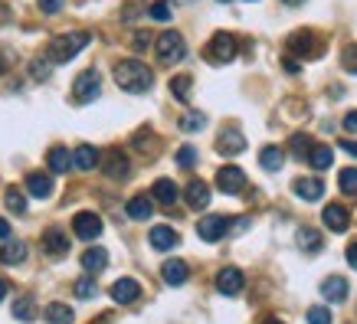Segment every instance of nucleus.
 Returning a JSON list of instances; mask_svg holds the SVG:
<instances>
[{"label": "nucleus", "instance_id": "7", "mask_svg": "<svg viewBox=\"0 0 357 324\" xmlns=\"http://www.w3.org/2000/svg\"><path fill=\"white\" fill-rule=\"evenodd\" d=\"M288 49H292V53H301V59L321 56L318 36H315L312 29H298V33H292V36H288Z\"/></svg>", "mask_w": 357, "mask_h": 324}, {"label": "nucleus", "instance_id": "28", "mask_svg": "<svg viewBox=\"0 0 357 324\" xmlns=\"http://www.w3.org/2000/svg\"><path fill=\"white\" fill-rule=\"evenodd\" d=\"M43 318L49 324H73V308H69V305H62V301H53V305H46Z\"/></svg>", "mask_w": 357, "mask_h": 324}, {"label": "nucleus", "instance_id": "9", "mask_svg": "<svg viewBox=\"0 0 357 324\" xmlns=\"http://www.w3.org/2000/svg\"><path fill=\"white\" fill-rule=\"evenodd\" d=\"M243 147H246V138H243L239 128H223L220 138H217V151L226 154V158H236V154H243Z\"/></svg>", "mask_w": 357, "mask_h": 324}, {"label": "nucleus", "instance_id": "44", "mask_svg": "<svg viewBox=\"0 0 357 324\" xmlns=\"http://www.w3.org/2000/svg\"><path fill=\"white\" fill-rule=\"evenodd\" d=\"M132 46L138 49V53H141V49H148V46H151V33H134Z\"/></svg>", "mask_w": 357, "mask_h": 324}, {"label": "nucleus", "instance_id": "46", "mask_svg": "<svg viewBox=\"0 0 357 324\" xmlns=\"http://www.w3.org/2000/svg\"><path fill=\"white\" fill-rule=\"evenodd\" d=\"M344 132L357 134V112H347V115H344Z\"/></svg>", "mask_w": 357, "mask_h": 324}, {"label": "nucleus", "instance_id": "27", "mask_svg": "<svg viewBox=\"0 0 357 324\" xmlns=\"http://www.w3.org/2000/svg\"><path fill=\"white\" fill-rule=\"evenodd\" d=\"M73 164L79 167V171H92L95 164H99V151L92 145H79L75 147V154H73Z\"/></svg>", "mask_w": 357, "mask_h": 324}, {"label": "nucleus", "instance_id": "32", "mask_svg": "<svg viewBox=\"0 0 357 324\" xmlns=\"http://www.w3.org/2000/svg\"><path fill=\"white\" fill-rule=\"evenodd\" d=\"M338 184H341V193L357 197V167H344L341 174H338Z\"/></svg>", "mask_w": 357, "mask_h": 324}, {"label": "nucleus", "instance_id": "35", "mask_svg": "<svg viewBox=\"0 0 357 324\" xmlns=\"http://www.w3.org/2000/svg\"><path fill=\"white\" fill-rule=\"evenodd\" d=\"M171 92H174L177 102H187V99H190V95H187V92H190V75H177V79H171Z\"/></svg>", "mask_w": 357, "mask_h": 324}, {"label": "nucleus", "instance_id": "49", "mask_svg": "<svg viewBox=\"0 0 357 324\" xmlns=\"http://www.w3.org/2000/svg\"><path fill=\"white\" fill-rule=\"evenodd\" d=\"M7 236H10V223L0 216V239H7Z\"/></svg>", "mask_w": 357, "mask_h": 324}, {"label": "nucleus", "instance_id": "8", "mask_svg": "<svg viewBox=\"0 0 357 324\" xmlns=\"http://www.w3.org/2000/svg\"><path fill=\"white\" fill-rule=\"evenodd\" d=\"M73 229L79 239H99L102 236V220H99V213H89V210H82V213H75L73 216Z\"/></svg>", "mask_w": 357, "mask_h": 324}, {"label": "nucleus", "instance_id": "24", "mask_svg": "<svg viewBox=\"0 0 357 324\" xmlns=\"http://www.w3.org/2000/svg\"><path fill=\"white\" fill-rule=\"evenodd\" d=\"M295 242H298V249H301V252H318L325 239H321V233H318V229H312V226H301V229H298V236H295Z\"/></svg>", "mask_w": 357, "mask_h": 324}, {"label": "nucleus", "instance_id": "16", "mask_svg": "<svg viewBox=\"0 0 357 324\" xmlns=\"http://www.w3.org/2000/svg\"><path fill=\"white\" fill-rule=\"evenodd\" d=\"M292 190L301 197V200H321V193H325V184L318 180V177H301L292 184Z\"/></svg>", "mask_w": 357, "mask_h": 324}, {"label": "nucleus", "instance_id": "55", "mask_svg": "<svg viewBox=\"0 0 357 324\" xmlns=\"http://www.w3.org/2000/svg\"><path fill=\"white\" fill-rule=\"evenodd\" d=\"M184 3H187V0H184Z\"/></svg>", "mask_w": 357, "mask_h": 324}, {"label": "nucleus", "instance_id": "12", "mask_svg": "<svg viewBox=\"0 0 357 324\" xmlns=\"http://www.w3.org/2000/svg\"><path fill=\"white\" fill-rule=\"evenodd\" d=\"M161 279L177 288V285H184V282L190 279V269H187V262H180V259H167L161 265Z\"/></svg>", "mask_w": 357, "mask_h": 324}, {"label": "nucleus", "instance_id": "43", "mask_svg": "<svg viewBox=\"0 0 357 324\" xmlns=\"http://www.w3.org/2000/svg\"><path fill=\"white\" fill-rule=\"evenodd\" d=\"M344 69L347 73H357V46H347L344 49Z\"/></svg>", "mask_w": 357, "mask_h": 324}, {"label": "nucleus", "instance_id": "23", "mask_svg": "<svg viewBox=\"0 0 357 324\" xmlns=\"http://www.w3.org/2000/svg\"><path fill=\"white\" fill-rule=\"evenodd\" d=\"M105 265H108V249H102V246H92V249H86L82 252V269L86 272H102Z\"/></svg>", "mask_w": 357, "mask_h": 324}, {"label": "nucleus", "instance_id": "52", "mask_svg": "<svg viewBox=\"0 0 357 324\" xmlns=\"http://www.w3.org/2000/svg\"><path fill=\"white\" fill-rule=\"evenodd\" d=\"M282 3H288V7H298V3H301V0H282Z\"/></svg>", "mask_w": 357, "mask_h": 324}, {"label": "nucleus", "instance_id": "31", "mask_svg": "<svg viewBox=\"0 0 357 324\" xmlns=\"http://www.w3.org/2000/svg\"><path fill=\"white\" fill-rule=\"evenodd\" d=\"M27 259V246L23 242H7L3 249H0V262L3 265H20Z\"/></svg>", "mask_w": 357, "mask_h": 324}, {"label": "nucleus", "instance_id": "36", "mask_svg": "<svg viewBox=\"0 0 357 324\" xmlns=\"http://www.w3.org/2000/svg\"><path fill=\"white\" fill-rule=\"evenodd\" d=\"M3 200H7V206H10L14 213H27V200H23V193L16 190V187H10V190L3 193Z\"/></svg>", "mask_w": 357, "mask_h": 324}, {"label": "nucleus", "instance_id": "51", "mask_svg": "<svg viewBox=\"0 0 357 324\" xmlns=\"http://www.w3.org/2000/svg\"><path fill=\"white\" fill-rule=\"evenodd\" d=\"M7 292H10V285H7V282L0 279V301H3V298H7Z\"/></svg>", "mask_w": 357, "mask_h": 324}, {"label": "nucleus", "instance_id": "22", "mask_svg": "<svg viewBox=\"0 0 357 324\" xmlns=\"http://www.w3.org/2000/svg\"><path fill=\"white\" fill-rule=\"evenodd\" d=\"M184 197H187V203L194 206V210H204V206L210 203V187L204 180H190L187 190H184Z\"/></svg>", "mask_w": 357, "mask_h": 324}, {"label": "nucleus", "instance_id": "37", "mask_svg": "<svg viewBox=\"0 0 357 324\" xmlns=\"http://www.w3.org/2000/svg\"><path fill=\"white\" fill-rule=\"evenodd\" d=\"M288 145H292V154H295V158H301V154H308V151L315 147L308 134H292V141H288Z\"/></svg>", "mask_w": 357, "mask_h": 324}, {"label": "nucleus", "instance_id": "30", "mask_svg": "<svg viewBox=\"0 0 357 324\" xmlns=\"http://www.w3.org/2000/svg\"><path fill=\"white\" fill-rule=\"evenodd\" d=\"M259 164H262V167H266V171H279V167H282L285 164V154H282V147H262V151H259Z\"/></svg>", "mask_w": 357, "mask_h": 324}, {"label": "nucleus", "instance_id": "40", "mask_svg": "<svg viewBox=\"0 0 357 324\" xmlns=\"http://www.w3.org/2000/svg\"><path fill=\"white\" fill-rule=\"evenodd\" d=\"M95 292H99V288H95V282H92V279H79V282H75V295H79V298H95Z\"/></svg>", "mask_w": 357, "mask_h": 324}, {"label": "nucleus", "instance_id": "17", "mask_svg": "<svg viewBox=\"0 0 357 324\" xmlns=\"http://www.w3.org/2000/svg\"><path fill=\"white\" fill-rule=\"evenodd\" d=\"M151 246L158 252H167V249H174L177 246V233L171 229V226H151Z\"/></svg>", "mask_w": 357, "mask_h": 324}, {"label": "nucleus", "instance_id": "25", "mask_svg": "<svg viewBox=\"0 0 357 324\" xmlns=\"http://www.w3.org/2000/svg\"><path fill=\"white\" fill-rule=\"evenodd\" d=\"M151 213H154V203H151V197L138 193V197H132V200H128V216H132V220H148Z\"/></svg>", "mask_w": 357, "mask_h": 324}, {"label": "nucleus", "instance_id": "42", "mask_svg": "<svg viewBox=\"0 0 357 324\" xmlns=\"http://www.w3.org/2000/svg\"><path fill=\"white\" fill-rule=\"evenodd\" d=\"M33 79H49V59H33Z\"/></svg>", "mask_w": 357, "mask_h": 324}, {"label": "nucleus", "instance_id": "45", "mask_svg": "<svg viewBox=\"0 0 357 324\" xmlns=\"http://www.w3.org/2000/svg\"><path fill=\"white\" fill-rule=\"evenodd\" d=\"M40 10H43V14H60L62 0H40Z\"/></svg>", "mask_w": 357, "mask_h": 324}, {"label": "nucleus", "instance_id": "26", "mask_svg": "<svg viewBox=\"0 0 357 324\" xmlns=\"http://www.w3.org/2000/svg\"><path fill=\"white\" fill-rule=\"evenodd\" d=\"M46 164H49V171H53V174H66V171L73 167V158H69V151H66V147H53V151L46 154Z\"/></svg>", "mask_w": 357, "mask_h": 324}, {"label": "nucleus", "instance_id": "54", "mask_svg": "<svg viewBox=\"0 0 357 324\" xmlns=\"http://www.w3.org/2000/svg\"><path fill=\"white\" fill-rule=\"evenodd\" d=\"M220 3H230V0H220Z\"/></svg>", "mask_w": 357, "mask_h": 324}, {"label": "nucleus", "instance_id": "14", "mask_svg": "<svg viewBox=\"0 0 357 324\" xmlns=\"http://www.w3.org/2000/svg\"><path fill=\"white\" fill-rule=\"evenodd\" d=\"M43 249L49 256H66L69 252V239H66V233H62L60 226H49L43 233Z\"/></svg>", "mask_w": 357, "mask_h": 324}, {"label": "nucleus", "instance_id": "53", "mask_svg": "<svg viewBox=\"0 0 357 324\" xmlns=\"http://www.w3.org/2000/svg\"><path fill=\"white\" fill-rule=\"evenodd\" d=\"M262 324H282V321H275V318H269V321H262Z\"/></svg>", "mask_w": 357, "mask_h": 324}, {"label": "nucleus", "instance_id": "10", "mask_svg": "<svg viewBox=\"0 0 357 324\" xmlns=\"http://www.w3.org/2000/svg\"><path fill=\"white\" fill-rule=\"evenodd\" d=\"M217 187L223 193H239L246 187V174H243L239 167H220V171H217Z\"/></svg>", "mask_w": 357, "mask_h": 324}, {"label": "nucleus", "instance_id": "21", "mask_svg": "<svg viewBox=\"0 0 357 324\" xmlns=\"http://www.w3.org/2000/svg\"><path fill=\"white\" fill-rule=\"evenodd\" d=\"M321 295H325L331 305L344 301V298H347V279H341V275H331V279H325V282H321Z\"/></svg>", "mask_w": 357, "mask_h": 324}, {"label": "nucleus", "instance_id": "6", "mask_svg": "<svg viewBox=\"0 0 357 324\" xmlns=\"http://www.w3.org/2000/svg\"><path fill=\"white\" fill-rule=\"evenodd\" d=\"M99 92H102V75L95 73V69H86V73L75 79V86H73V95H75V102H95L99 99Z\"/></svg>", "mask_w": 357, "mask_h": 324}, {"label": "nucleus", "instance_id": "47", "mask_svg": "<svg viewBox=\"0 0 357 324\" xmlns=\"http://www.w3.org/2000/svg\"><path fill=\"white\" fill-rule=\"evenodd\" d=\"M347 262H351V269H357V242L347 246Z\"/></svg>", "mask_w": 357, "mask_h": 324}, {"label": "nucleus", "instance_id": "33", "mask_svg": "<svg viewBox=\"0 0 357 324\" xmlns=\"http://www.w3.org/2000/svg\"><path fill=\"white\" fill-rule=\"evenodd\" d=\"M14 318L16 321H33V318H36V308H33L30 298H16L14 301Z\"/></svg>", "mask_w": 357, "mask_h": 324}, {"label": "nucleus", "instance_id": "41", "mask_svg": "<svg viewBox=\"0 0 357 324\" xmlns=\"http://www.w3.org/2000/svg\"><path fill=\"white\" fill-rule=\"evenodd\" d=\"M177 164H180V167H194V164H197V147H180V151H177Z\"/></svg>", "mask_w": 357, "mask_h": 324}, {"label": "nucleus", "instance_id": "48", "mask_svg": "<svg viewBox=\"0 0 357 324\" xmlns=\"http://www.w3.org/2000/svg\"><path fill=\"white\" fill-rule=\"evenodd\" d=\"M282 66H285V73H292V75H295V73H298V69H301V66H298L295 59H285Z\"/></svg>", "mask_w": 357, "mask_h": 324}, {"label": "nucleus", "instance_id": "4", "mask_svg": "<svg viewBox=\"0 0 357 324\" xmlns=\"http://www.w3.org/2000/svg\"><path fill=\"white\" fill-rule=\"evenodd\" d=\"M204 56H207V62H230V59H236V36L233 33H213L207 49H204Z\"/></svg>", "mask_w": 357, "mask_h": 324}, {"label": "nucleus", "instance_id": "19", "mask_svg": "<svg viewBox=\"0 0 357 324\" xmlns=\"http://www.w3.org/2000/svg\"><path fill=\"white\" fill-rule=\"evenodd\" d=\"M105 174L115 177V180H125V177L132 174V164H128V158H125L121 151H112V154L105 158Z\"/></svg>", "mask_w": 357, "mask_h": 324}, {"label": "nucleus", "instance_id": "15", "mask_svg": "<svg viewBox=\"0 0 357 324\" xmlns=\"http://www.w3.org/2000/svg\"><path fill=\"white\" fill-rule=\"evenodd\" d=\"M321 220H325L328 229H334V233H344L347 229V223H351V216H347V210L338 203H328L325 213H321Z\"/></svg>", "mask_w": 357, "mask_h": 324}, {"label": "nucleus", "instance_id": "2", "mask_svg": "<svg viewBox=\"0 0 357 324\" xmlns=\"http://www.w3.org/2000/svg\"><path fill=\"white\" fill-rule=\"evenodd\" d=\"M89 33L86 29H75V33H62L49 43V62H69L73 56H79L86 46H89Z\"/></svg>", "mask_w": 357, "mask_h": 324}, {"label": "nucleus", "instance_id": "20", "mask_svg": "<svg viewBox=\"0 0 357 324\" xmlns=\"http://www.w3.org/2000/svg\"><path fill=\"white\" fill-rule=\"evenodd\" d=\"M27 190H30L36 200H46V197L53 193V177L33 171V174H27Z\"/></svg>", "mask_w": 357, "mask_h": 324}, {"label": "nucleus", "instance_id": "39", "mask_svg": "<svg viewBox=\"0 0 357 324\" xmlns=\"http://www.w3.org/2000/svg\"><path fill=\"white\" fill-rule=\"evenodd\" d=\"M308 324H331V311H328L325 305H315V308H308Z\"/></svg>", "mask_w": 357, "mask_h": 324}, {"label": "nucleus", "instance_id": "38", "mask_svg": "<svg viewBox=\"0 0 357 324\" xmlns=\"http://www.w3.org/2000/svg\"><path fill=\"white\" fill-rule=\"evenodd\" d=\"M151 20H158V23H164V20H171V3L167 0H158V3H151Z\"/></svg>", "mask_w": 357, "mask_h": 324}, {"label": "nucleus", "instance_id": "5", "mask_svg": "<svg viewBox=\"0 0 357 324\" xmlns=\"http://www.w3.org/2000/svg\"><path fill=\"white\" fill-rule=\"evenodd\" d=\"M233 229V220L223 216V213H213V216H204V220L197 223V236L204 239V242H220L226 233Z\"/></svg>", "mask_w": 357, "mask_h": 324}, {"label": "nucleus", "instance_id": "34", "mask_svg": "<svg viewBox=\"0 0 357 324\" xmlns=\"http://www.w3.org/2000/svg\"><path fill=\"white\" fill-rule=\"evenodd\" d=\"M204 125H207V115L204 112H187V115L180 118V128L184 132H204Z\"/></svg>", "mask_w": 357, "mask_h": 324}, {"label": "nucleus", "instance_id": "1", "mask_svg": "<svg viewBox=\"0 0 357 324\" xmlns=\"http://www.w3.org/2000/svg\"><path fill=\"white\" fill-rule=\"evenodd\" d=\"M115 82H119V88L138 95V92H148L151 82H154V75H151V69L145 62H138V59H121L119 66H115Z\"/></svg>", "mask_w": 357, "mask_h": 324}, {"label": "nucleus", "instance_id": "50", "mask_svg": "<svg viewBox=\"0 0 357 324\" xmlns=\"http://www.w3.org/2000/svg\"><path fill=\"white\" fill-rule=\"evenodd\" d=\"M344 151H347V154H354V158H357V141H344Z\"/></svg>", "mask_w": 357, "mask_h": 324}, {"label": "nucleus", "instance_id": "11", "mask_svg": "<svg viewBox=\"0 0 357 324\" xmlns=\"http://www.w3.org/2000/svg\"><path fill=\"white\" fill-rule=\"evenodd\" d=\"M112 301H119V305H132V301H138V295H141V285L134 279H119L115 285H112Z\"/></svg>", "mask_w": 357, "mask_h": 324}, {"label": "nucleus", "instance_id": "29", "mask_svg": "<svg viewBox=\"0 0 357 324\" xmlns=\"http://www.w3.org/2000/svg\"><path fill=\"white\" fill-rule=\"evenodd\" d=\"M308 161H312L315 171H328V167L334 164V151L328 145H315L312 151H308Z\"/></svg>", "mask_w": 357, "mask_h": 324}, {"label": "nucleus", "instance_id": "13", "mask_svg": "<svg viewBox=\"0 0 357 324\" xmlns=\"http://www.w3.org/2000/svg\"><path fill=\"white\" fill-rule=\"evenodd\" d=\"M243 285H246V279H243V272L233 269V265L223 269V272L217 275V288H220L223 295H239V292H243Z\"/></svg>", "mask_w": 357, "mask_h": 324}, {"label": "nucleus", "instance_id": "18", "mask_svg": "<svg viewBox=\"0 0 357 324\" xmlns=\"http://www.w3.org/2000/svg\"><path fill=\"white\" fill-rule=\"evenodd\" d=\"M151 197H154L158 203H164V206H174V203H177V197H180V190H177V184H174V180H154Z\"/></svg>", "mask_w": 357, "mask_h": 324}, {"label": "nucleus", "instance_id": "3", "mask_svg": "<svg viewBox=\"0 0 357 324\" xmlns=\"http://www.w3.org/2000/svg\"><path fill=\"white\" fill-rule=\"evenodd\" d=\"M154 49H158V59H161L164 66H174V62L184 59L187 43H184V36H180L177 29H167V33H161V36L154 40Z\"/></svg>", "mask_w": 357, "mask_h": 324}]
</instances>
